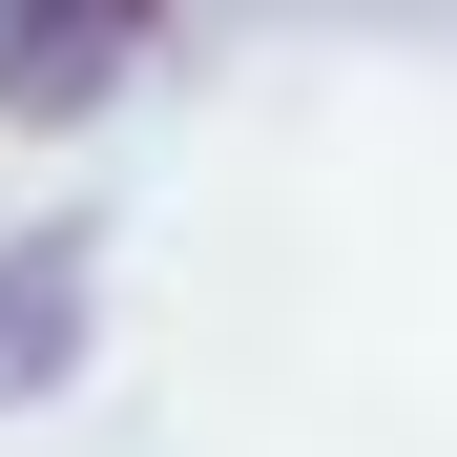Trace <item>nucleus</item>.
Listing matches in <instances>:
<instances>
[{
    "label": "nucleus",
    "instance_id": "nucleus-1",
    "mask_svg": "<svg viewBox=\"0 0 457 457\" xmlns=\"http://www.w3.org/2000/svg\"><path fill=\"white\" fill-rule=\"evenodd\" d=\"M187 0H0V125H84Z\"/></svg>",
    "mask_w": 457,
    "mask_h": 457
},
{
    "label": "nucleus",
    "instance_id": "nucleus-2",
    "mask_svg": "<svg viewBox=\"0 0 457 457\" xmlns=\"http://www.w3.org/2000/svg\"><path fill=\"white\" fill-rule=\"evenodd\" d=\"M62 353H84V228H0V395H42Z\"/></svg>",
    "mask_w": 457,
    "mask_h": 457
}]
</instances>
